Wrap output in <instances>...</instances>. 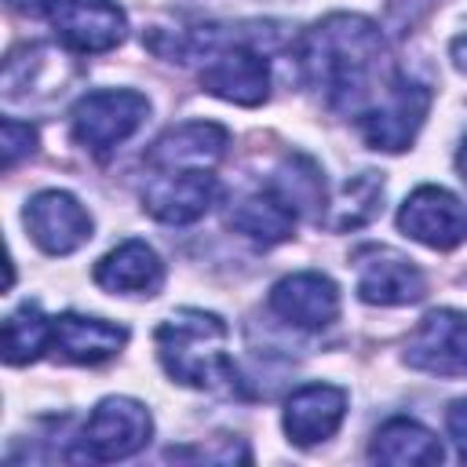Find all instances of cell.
Instances as JSON below:
<instances>
[{"instance_id":"obj_24","label":"cell","mask_w":467,"mask_h":467,"mask_svg":"<svg viewBox=\"0 0 467 467\" xmlns=\"http://www.w3.org/2000/svg\"><path fill=\"white\" fill-rule=\"evenodd\" d=\"M11 11H18V15H29V18H51V11L58 7V0H4Z\"/></svg>"},{"instance_id":"obj_6","label":"cell","mask_w":467,"mask_h":467,"mask_svg":"<svg viewBox=\"0 0 467 467\" xmlns=\"http://www.w3.org/2000/svg\"><path fill=\"white\" fill-rule=\"evenodd\" d=\"M201 88L234 106H263L270 95V66L252 44H204Z\"/></svg>"},{"instance_id":"obj_13","label":"cell","mask_w":467,"mask_h":467,"mask_svg":"<svg viewBox=\"0 0 467 467\" xmlns=\"http://www.w3.org/2000/svg\"><path fill=\"white\" fill-rule=\"evenodd\" d=\"M266 306L285 325L303 328V332H317L339 317V288L332 277H325L317 270H299V274L281 277L270 288Z\"/></svg>"},{"instance_id":"obj_14","label":"cell","mask_w":467,"mask_h":467,"mask_svg":"<svg viewBox=\"0 0 467 467\" xmlns=\"http://www.w3.org/2000/svg\"><path fill=\"white\" fill-rule=\"evenodd\" d=\"M347 416V390L332 383H306L288 394L285 401V434L292 445L310 449L317 441H328Z\"/></svg>"},{"instance_id":"obj_1","label":"cell","mask_w":467,"mask_h":467,"mask_svg":"<svg viewBox=\"0 0 467 467\" xmlns=\"http://www.w3.org/2000/svg\"><path fill=\"white\" fill-rule=\"evenodd\" d=\"M383 62V33L365 15L336 11L314 22L299 40V69L332 109H358L376 84Z\"/></svg>"},{"instance_id":"obj_21","label":"cell","mask_w":467,"mask_h":467,"mask_svg":"<svg viewBox=\"0 0 467 467\" xmlns=\"http://www.w3.org/2000/svg\"><path fill=\"white\" fill-rule=\"evenodd\" d=\"M270 190H277L296 212L321 215V208H325V179H321V171L310 157H288L277 168Z\"/></svg>"},{"instance_id":"obj_8","label":"cell","mask_w":467,"mask_h":467,"mask_svg":"<svg viewBox=\"0 0 467 467\" xmlns=\"http://www.w3.org/2000/svg\"><path fill=\"white\" fill-rule=\"evenodd\" d=\"M398 230L434 252H449L467 241V208L445 186H420L398 208Z\"/></svg>"},{"instance_id":"obj_7","label":"cell","mask_w":467,"mask_h":467,"mask_svg":"<svg viewBox=\"0 0 467 467\" xmlns=\"http://www.w3.org/2000/svg\"><path fill=\"white\" fill-rule=\"evenodd\" d=\"M358 266V299L368 306H409L427 296L423 270L387 244H365L354 252Z\"/></svg>"},{"instance_id":"obj_17","label":"cell","mask_w":467,"mask_h":467,"mask_svg":"<svg viewBox=\"0 0 467 467\" xmlns=\"http://www.w3.org/2000/svg\"><path fill=\"white\" fill-rule=\"evenodd\" d=\"M128 343V328L106 317L58 314L51 321V350L73 365H102Z\"/></svg>"},{"instance_id":"obj_5","label":"cell","mask_w":467,"mask_h":467,"mask_svg":"<svg viewBox=\"0 0 467 467\" xmlns=\"http://www.w3.org/2000/svg\"><path fill=\"white\" fill-rule=\"evenodd\" d=\"M153 434V420H150V409L135 398H102L80 438H77V452L73 460H95V463H109V460H128L135 456L139 449H146Z\"/></svg>"},{"instance_id":"obj_22","label":"cell","mask_w":467,"mask_h":467,"mask_svg":"<svg viewBox=\"0 0 467 467\" xmlns=\"http://www.w3.org/2000/svg\"><path fill=\"white\" fill-rule=\"evenodd\" d=\"M36 150V128L29 120H15L4 117L0 120V153H4V168L18 164L22 157H29Z\"/></svg>"},{"instance_id":"obj_18","label":"cell","mask_w":467,"mask_h":467,"mask_svg":"<svg viewBox=\"0 0 467 467\" xmlns=\"http://www.w3.org/2000/svg\"><path fill=\"white\" fill-rule=\"evenodd\" d=\"M368 456L376 463H390V467H431V463H441L445 449H441L438 434L427 431L423 423H416L409 416H394L372 434Z\"/></svg>"},{"instance_id":"obj_16","label":"cell","mask_w":467,"mask_h":467,"mask_svg":"<svg viewBox=\"0 0 467 467\" xmlns=\"http://www.w3.org/2000/svg\"><path fill=\"white\" fill-rule=\"evenodd\" d=\"M91 277L113 296H157L164 285V263L146 241L128 237L95 263Z\"/></svg>"},{"instance_id":"obj_2","label":"cell","mask_w":467,"mask_h":467,"mask_svg":"<svg viewBox=\"0 0 467 467\" xmlns=\"http://www.w3.org/2000/svg\"><path fill=\"white\" fill-rule=\"evenodd\" d=\"M226 321L193 306L175 310L153 332L157 358L175 383L212 394H241V372L226 350Z\"/></svg>"},{"instance_id":"obj_20","label":"cell","mask_w":467,"mask_h":467,"mask_svg":"<svg viewBox=\"0 0 467 467\" xmlns=\"http://www.w3.org/2000/svg\"><path fill=\"white\" fill-rule=\"evenodd\" d=\"M51 347V321L36 303H22L4 321V361L7 365H29Z\"/></svg>"},{"instance_id":"obj_4","label":"cell","mask_w":467,"mask_h":467,"mask_svg":"<svg viewBox=\"0 0 467 467\" xmlns=\"http://www.w3.org/2000/svg\"><path fill=\"white\" fill-rule=\"evenodd\" d=\"M427 109H431V88H423L405 73H394L383 95L358 113V131L372 150L401 153L412 146L416 131L423 128Z\"/></svg>"},{"instance_id":"obj_25","label":"cell","mask_w":467,"mask_h":467,"mask_svg":"<svg viewBox=\"0 0 467 467\" xmlns=\"http://www.w3.org/2000/svg\"><path fill=\"white\" fill-rule=\"evenodd\" d=\"M452 66H456L460 73H467V33L452 40Z\"/></svg>"},{"instance_id":"obj_11","label":"cell","mask_w":467,"mask_h":467,"mask_svg":"<svg viewBox=\"0 0 467 467\" xmlns=\"http://www.w3.org/2000/svg\"><path fill=\"white\" fill-rule=\"evenodd\" d=\"M405 365L427 376H467V314L431 310L405 343Z\"/></svg>"},{"instance_id":"obj_9","label":"cell","mask_w":467,"mask_h":467,"mask_svg":"<svg viewBox=\"0 0 467 467\" xmlns=\"http://www.w3.org/2000/svg\"><path fill=\"white\" fill-rule=\"evenodd\" d=\"M219 201V179L212 168H175L157 171L142 190V208L168 226L197 223Z\"/></svg>"},{"instance_id":"obj_15","label":"cell","mask_w":467,"mask_h":467,"mask_svg":"<svg viewBox=\"0 0 467 467\" xmlns=\"http://www.w3.org/2000/svg\"><path fill=\"white\" fill-rule=\"evenodd\" d=\"M230 146V131L215 120H186L168 128L150 150L146 164L153 171H175V168H212Z\"/></svg>"},{"instance_id":"obj_23","label":"cell","mask_w":467,"mask_h":467,"mask_svg":"<svg viewBox=\"0 0 467 467\" xmlns=\"http://www.w3.org/2000/svg\"><path fill=\"white\" fill-rule=\"evenodd\" d=\"M445 423H449V434H452V441H456L460 456L467 460V398H463V401H452V409H449Z\"/></svg>"},{"instance_id":"obj_12","label":"cell","mask_w":467,"mask_h":467,"mask_svg":"<svg viewBox=\"0 0 467 467\" xmlns=\"http://www.w3.org/2000/svg\"><path fill=\"white\" fill-rule=\"evenodd\" d=\"M55 36L80 55L113 51L128 33V15L113 0H58L51 11Z\"/></svg>"},{"instance_id":"obj_19","label":"cell","mask_w":467,"mask_h":467,"mask_svg":"<svg viewBox=\"0 0 467 467\" xmlns=\"http://www.w3.org/2000/svg\"><path fill=\"white\" fill-rule=\"evenodd\" d=\"M296 219L299 212L277 193V190H255L248 197H241L230 212V230L244 234L248 241H259V244H281L292 237L296 230Z\"/></svg>"},{"instance_id":"obj_3","label":"cell","mask_w":467,"mask_h":467,"mask_svg":"<svg viewBox=\"0 0 467 467\" xmlns=\"http://www.w3.org/2000/svg\"><path fill=\"white\" fill-rule=\"evenodd\" d=\"M146 117H150V99L142 91L99 88L77 99V106L69 109V131L88 153L106 157L113 146L131 139Z\"/></svg>"},{"instance_id":"obj_26","label":"cell","mask_w":467,"mask_h":467,"mask_svg":"<svg viewBox=\"0 0 467 467\" xmlns=\"http://www.w3.org/2000/svg\"><path fill=\"white\" fill-rule=\"evenodd\" d=\"M456 171H460V179L467 182V139H463L460 150H456Z\"/></svg>"},{"instance_id":"obj_10","label":"cell","mask_w":467,"mask_h":467,"mask_svg":"<svg viewBox=\"0 0 467 467\" xmlns=\"http://www.w3.org/2000/svg\"><path fill=\"white\" fill-rule=\"evenodd\" d=\"M26 230L33 237V244L47 255H69L80 244H88L95 223L88 215V208L66 193V190H40L26 201Z\"/></svg>"}]
</instances>
